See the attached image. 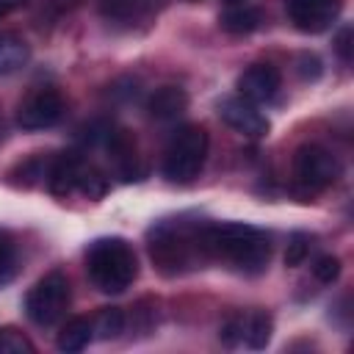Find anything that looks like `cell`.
Here are the masks:
<instances>
[{"label": "cell", "instance_id": "cell-1", "mask_svg": "<svg viewBox=\"0 0 354 354\" xmlns=\"http://www.w3.org/2000/svg\"><path fill=\"white\" fill-rule=\"evenodd\" d=\"M202 249L207 263H227L238 274L254 277L263 274L268 260H271V238L252 227V224H238V221H224V224H207L202 227Z\"/></svg>", "mask_w": 354, "mask_h": 354}, {"label": "cell", "instance_id": "cell-2", "mask_svg": "<svg viewBox=\"0 0 354 354\" xmlns=\"http://www.w3.org/2000/svg\"><path fill=\"white\" fill-rule=\"evenodd\" d=\"M202 227L205 221L199 218L174 216V218H160L147 232L149 260L163 277H177L207 263L202 249Z\"/></svg>", "mask_w": 354, "mask_h": 354}, {"label": "cell", "instance_id": "cell-3", "mask_svg": "<svg viewBox=\"0 0 354 354\" xmlns=\"http://www.w3.org/2000/svg\"><path fill=\"white\" fill-rule=\"evenodd\" d=\"M86 274L102 293H124L138 277V257L124 238H97L86 249Z\"/></svg>", "mask_w": 354, "mask_h": 354}, {"label": "cell", "instance_id": "cell-4", "mask_svg": "<svg viewBox=\"0 0 354 354\" xmlns=\"http://www.w3.org/2000/svg\"><path fill=\"white\" fill-rule=\"evenodd\" d=\"M207 130L202 124H180L163 149V177L171 183H191L207 158Z\"/></svg>", "mask_w": 354, "mask_h": 354}, {"label": "cell", "instance_id": "cell-5", "mask_svg": "<svg viewBox=\"0 0 354 354\" xmlns=\"http://www.w3.org/2000/svg\"><path fill=\"white\" fill-rule=\"evenodd\" d=\"M72 301V288L66 274L50 271L44 274L25 296V313L36 326H53L64 318L66 307Z\"/></svg>", "mask_w": 354, "mask_h": 354}, {"label": "cell", "instance_id": "cell-6", "mask_svg": "<svg viewBox=\"0 0 354 354\" xmlns=\"http://www.w3.org/2000/svg\"><path fill=\"white\" fill-rule=\"evenodd\" d=\"M293 177H296L299 191L315 194V191L329 188L340 177V163L326 147L304 144L293 155Z\"/></svg>", "mask_w": 354, "mask_h": 354}, {"label": "cell", "instance_id": "cell-7", "mask_svg": "<svg viewBox=\"0 0 354 354\" xmlns=\"http://www.w3.org/2000/svg\"><path fill=\"white\" fill-rule=\"evenodd\" d=\"M64 116V97L55 88H36L17 108V124L22 130H47Z\"/></svg>", "mask_w": 354, "mask_h": 354}, {"label": "cell", "instance_id": "cell-8", "mask_svg": "<svg viewBox=\"0 0 354 354\" xmlns=\"http://www.w3.org/2000/svg\"><path fill=\"white\" fill-rule=\"evenodd\" d=\"M100 147L108 152V160L113 163V171H116L124 183H133V180H141V177H144V166H141V155H138L136 138H133L124 127H116V124L111 122Z\"/></svg>", "mask_w": 354, "mask_h": 354}, {"label": "cell", "instance_id": "cell-9", "mask_svg": "<svg viewBox=\"0 0 354 354\" xmlns=\"http://www.w3.org/2000/svg\"><path fill=\"white\" fill-rule=\"evenodd\" d=\"M288 17L301 33L326 30L343 11V0H285Z\"/></svg>", "mask_w": 354, "mask_h": 354}, {"label": "cell", "instance_id": "cell-10", "mask_svg": "<svg viewBox=\"0 0 354 354\" xmlns=\"http://www.w3.org/2000/svg\"><path fill=\"white\" fill-rule=\"evenodd\" d=\"M218 116L224 119L227 127H232L235 133L241 136H249V138H263L268 133V119L257 111L254 102L243 100L241 94L238 97H224L218 102Z\"/></svg>", "mask_w": 354, "mask_h": 354}, {"label": "cell", "instance_id": "cell-11", "mask_svg": "<svg viewBox=\"0 0 354 354\" xmlns=\"http://www.w3.org/2000/svg\"><path fill=\"white\" fill-rule=\"evenodd\" d=\"M279 88H282V75L274 64H252L238 77V94L254 105L277 100Z\"/></svg>", "mask_w": 354, "mask_h": 354}, {"label": "cell", "instance_id": "cell-12", "mask_svg": "<svg viewBox=\"0 0 354 354\" xmlns=\"http://www.w3.org/2000/svg\"><path fill=\"white\" fill-rule=\"evenodd\" d=\"M86 163L83 149H66L50 158V169H47V188L53 196H69L72 191H77V177L80 169Z\"/></svg>", "mask_w": 354, "mask_h": 354}, {"label": "cell", "instance_id": "cell-13", "mask_svg": "<svg viewBox=\"0 0 354 354\" xmlns=\"http://www.w3.org/2000/svg\"><path fill=\"white\" fill-rule=\"evenodd\" d=\"M169 0H100V14L116 25L149 22L166 8Z\"/></svg>", "mask_w": 354, "mask_h": 354}, {"label": "cell", "instance_id": "cell-14", "mask_svg": "<svg viewBox=\"0 0 354 354\" xmlns=\"http://www.w3.org/2000/svg\"><path fill=\"white\" fill-rule=\"evenodd\" d=\"M185 108H188V94L180 86H160L147 100V111L158 122H174L177 116L185 113Z\"/></svg>", "mask_w": 354, "mask_h": 354}, {"label": "cell", "instance_id": "cell-15", "mask_svg": "<svg viewBox=\"0 0 354 354\" xmlns=\"http://www.w3.org/2000/svg\"><path fill=\"white\" fill-rule=\"evenodd\" d=\"M218 25H221V30H227L232 36H246L260 28V11L246 3H230L218 14Z\"/></svg>", "mask_w": 354, "mask_h": 354}, {"label": "cell", "instance_id": "cell-16", "mask_svg": "<svg viewBox=\"0 0 354 354\" xmlns=\"http://www.w3.org/2000/svg\"><path fill=\"white\" fill-rule=\"evenodd\" d=\"M271 329L274 321L266 310H252L243 313V324H241V343H246L249 348H266L271 340Z\"/></svg>", "mask_w": 354, "mask_h": 354}, {"label": "cell", "instance_id": "cell-17", "mask_svg": "<svg viewBox=\"0 0 354 354\" xmlns=\"http://www.w3.org/2000/svg\"><path fill=\"white\" fill-rule=\"evenodd\" d=\"M30 58V47L22 36L0 30V75H11L17 69H22Z\"/></svg>", "mask_w": 354, "mask_h": 354}, {"label": "cell", "instance_id": "cell-18", "mask_svg": "<svg viewBox=\"0 0 354 354\" xmlns=\"http://www.w3.org/2000/svg\"><path fill=\"white\" fill-rule=\"evenodd\" d=\"M91 337H94L91 321L83 318V315H75V318H69V321L61 326V332H58V337H55V346H58V351L72 354V351H83Z\"/></svg>", "mask_w": 354, "mask_h": 354}, {"label": "cell", "instance_id": "cell-19", "mask_svg": "<svg viewBox=\"0 0 354 354\" xmlns=\"http://www.w3.org/2000/svg\"><path fill=\"white\" fill-rule=\"evenodd\" d=\"M108 188H111V183H108L105 171L86 158V163L80 169V177H77V191L83 196H88V199H102L108 194Z\"/></svg>", "mask_w": 354, "mask_h": 354}, {"label": "cell", "instance_id": "cell-20", "mask_svg": "<svg viewBox=\"0 0 354 354\" xmlns=\"http://www.w3.org/2000/svg\"><path fill=\"white\" fill-rule=\"evenodd\" d=\"M91 329L102 340L119 337L124 332V313H122V307H100V313L91 321Z\"/></svg>", "mask_w": 354, "mask_h": 354}, {"label": "cell", "instance_id": "cell-21", "mask_svg": "<svg viewBox=\"0 0 354 354\" xmlns=\"http://www.w3.org/2000/svg\"><path fill=\"white\" fill-rule=\"evenodd\" d=\"M47 169H50V158H44V155H30L28 160L17 163V169L11 171V177H17V180H11V183L30 188V185H36L39 180H47Z\"/></svg>", "mask_w": 354, "mask_h": 354}, {"label": "cell", "instance_id": "cell-22", "mask_svg": "<svg viewBox=\"0 0 354 354\" xmlns=\"http://www.w3.org/2000/svg\"><path fill=\"white\" fill-rule=\"evenodd\" d=\"M17 266H19V249H17V241H14L11 232L0 230V288H3L6 282L14 279Z\"/></svg>", "mask_w": 354, "mask_h": 354}, {"label": "cell", "instance_id": "cell-23", "mask_svg": "<svg viewBox=\"0 0 354 354\" xmlns=\"http://www.w3.org/2000/svg\"><path fill=\"white\" fill-rule=\"evenodd\" d=\"M36 346L28 340V335H22L14 326H3L0 329V354H33Z\"/></svg>", "mask_w": 354, "mask_h": 354}, {"label": "cell", "instance_id": "cell-24", "mask_svg": "<svg viewBox=\"0 0 354 354\" xmlns=\"http://www.w3.org/2000/svg\"><path fill=\"white\" fill-rule=\"evenodd\" d=\"M310 246L313 243H310L307 232H293L290 241H288V249H285V266H290V268L301 266L307 260V254H310Z\"/></svg>", "mask_w": 354, "mask_h": 354}, {"label": "cell", "instance_id": "cell-25", "mask_svg": "<svg viewBox=\"0 0 354 354\" xmlns=\"http://www.w3.org/2000/svg\"><path fill=\"white\" fill-rule=\"evenodd\" d=\"M313 277L324 285H332L337 277H340V260L335 254H321L315 263H313Z\"/></svg>", "mask_w": 354, "mask_h": 354}, {"label": "cell", "instance_id": "cell-26", "mask_svg": "<svg viewBox=\"0 0 354 354\" xmlns=\"http://www.w3.org/2000/svg\"><path fill=\"white\" fill-rule=\"evenodd\" d=\"M296 69H299V75H301L304 80H318V77H321V61H318L315 55H310V53L299 55Z\"/></svg>", "mask_w": 354, "mask_h": 354}, {"label": "cell", "instance_id": "cell-27", "mask_svg": "<svg viewBox=\"0 0 354 354\" xmlns=\"http://www.w3.org/2000/svg\"><path fill=\"white\" fill-rule=\"evenodd\" d=\"M335 50H337V55L348 64L351 61V28L348 25H343L340 30H337V36H335Z\"/></svg>", "mask_w": 354, "mask_h": 354}, {"label": "cell", "instance_id": "cell-28", "mask_svg": "<svg viewBox=\"0 0 354 354\" xmlns=\"http://www.w3.org/2000/svg\"><path fill=\"white\" fill-rule=\"evenodd\" d=\"M86 0H44V8L53 14V17H64V14H72L75 8H80Z\"/></svg>", "mask_w": 354, "mask_h": 354}, {"label": "cell", "instance_id": "cell-29", "mask_svg": "<svg viewBox=\"0 0 354 354\" xmlns=\"http://www.w3.org/2000/svg\"><path fill=\"white\" fill-rule=\"evenodd\" d=\"M25 0H0V17H6V14H11L14 8H19Z\"/></svg>", "mask_w": 354, "mask_h": 354}]
</instances>
